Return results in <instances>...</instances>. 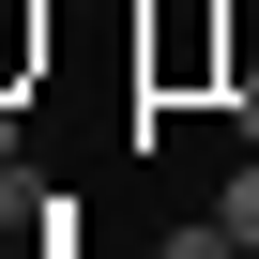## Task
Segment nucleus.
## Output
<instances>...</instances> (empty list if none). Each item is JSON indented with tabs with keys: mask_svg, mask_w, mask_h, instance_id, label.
Wrapping results in <instances>:
<instances>
[{
	"mask_svg": "<svg viewBox=\"0 0 259 259\" xmlns=\"http://www.w3.org/2000/svg\"><path fill=\"white\" fill-rule=\"evenodd\" d=\"M16 61H46V16H31V0H0V76H16Z\"/></svg>",
	"mask_w": 259,
	"mask_h": 259,
	"instance_id": "nucleus-1",
	"label": "nucleus"
},
{
	"mask_svg": "<svg viewBox=\"0 0 259 259\" xmlns=\"http://www.w3.org/2000/svg\"><path fill=\"white\" fill-rule=\"evenodd\" d=\"M213 213H229V244L259 259V168H229V198H213Z\"/></svg>",
	"mask_w": 259,
	"mask_h": 259,
	"instance_id": "nucleus-2",
	"label": "nucleus"
},
{
	"mask_svg": "<svg viewBox=\"0 0 259 259\" xmlns=\"http://www.w3.org/2000/svg\"><path fill=\"white\" fill-rule=\"evenodd\" d=\"M153 259H244V244H229V213H213V229H168Z\"/></svg>",
	"mask_w": 259,
	"mask_h": 259,
	"instance_id": "nucleus-3",
	"label": "nucleus"
},
{
	"mask_svg": "<svg viewBox=\"0 0 259 259\" xmlns=\"http://www.w3.org/2000/svg\"><path fill=\"white\" fill-rule=\"evenodd\" d=\"M0 168H16V107H0Z\"/></svg>",
	"mask_w": 259,
	"mask_h": 259,
	"instance_id": "nucleus-4",
	"label": "nucleus"
}]
</instances>
